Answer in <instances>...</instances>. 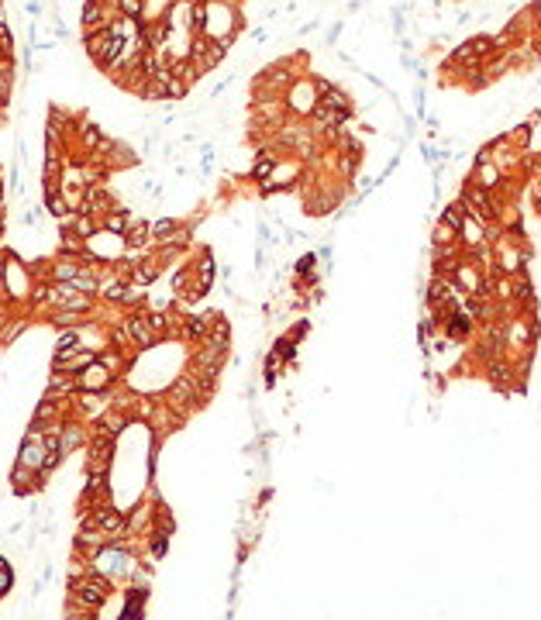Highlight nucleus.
<instances>
[{
	"mask_svg": "<svg viewBox=\"0 0 541 620\" xmlns=\"http://www.w3.org/2000/svg\"><path fill=\"white\" fill-rule=\"evenodd\" d=\"M317 100H321V93H317V86L314 80H293V86L283 93V104H287V111L293 114H300V118H307V114H314V107H317Z\"/></svg>",
	"mask_w": 541,
	"mask_h": 620,
	"instance_id": "obj_1",
	"label": "nucleus"
},
{
	"mask_svg": "<svg viewBox=\"0 0 541 620\" xmlns=\"http://www.w3.org/2000/svg\"><path fill=\"white\" fill-rule=\"evenodd\" d=\"M125 338L131 345H138V348H152L156 341H159V334L152 328V321H149V314H135V317H128L125 321Z\"/></svg>",
	"mask_w": 541,
	"mask_h": 620,
	"instance_id": "obj_2",
	"label": "nucleus"
},
{
	"mask_svg": "<svg viewBox=\"0 0 541 620\" xmlns=\"http://www.w3.org/2000/svg\"><path fill=\"white\" fill-rule=\"evenodd\" d=\"M111 379H114V372L107 369L100 359H97L93 366H86L83 372H76L80 390H90V393H107V390H111Z\"/></svg>",
	"mask_w": 541,
	"mask_h": 620,
	"instance_id": "obj_3",
	"label": "nucleus"
},
{
	"mask_svg": "<svg viewBox=\"0 0 541 620\" xmlns=\"http://www.w3.org/2000/svg\"><path fill=\"white\" fill-rule=\"evenodd\" d=\"M97 362V355L93 352H86V348H62V352H55V359H52V369H62V372H83L86 366H93Z\"/></svg>",
	"mask_w": 541,
	"mask_h": 620,
	"instance_id": "obj_4",
	"label": "nucleus"
},
{
	"mask_svg": "<svg viewBox=\"0 0 541 620\" xmlns=\"http://www.w3.org/2000/svg\"><path fill=\"white\" fill-rule=\"evenodd\" d=\"M296 179H300V165L296 163H276V169L269 172V179H262L259 186H262V193H273V190H290V186H296Z\"/></svg>",
	"mask_w": 541,
	"mask_h": 620,
	"instance_id": "obj_5",
	"label": "nucleus"
},
{
	"mask_svg": "<svg viewBox=\"0 0 541 620\" xmlns=\"http://www.w3.org/2000/svg\"><path fill=\"white\" fill-rule=\"evenodd\" d=\"M42 462H45V438L42 434H28L25 445H21V452H18V465L42 472Z\"/></svg>",
	"mask_w": 541,
	"mask_h": 620,
	"instance_id": "obj_6",
	"label": "nucleus"
},
{
	"mask_svg": "<svg viewBox=\"0 0 541 620\" xmlns=\"http://www.w3.org/2000/svg\"><path fill=\"white\" fill-rule=\"evenodd\" d=\"M128 424H131V413L121 411V407H114V411H104V413H100V427H97V431H104V434L118 438V434L125 431Z\"/></svg>",
	"mask_w": 541,
	"mask_h": 620,
	"instance_id": "obj_7",
	"label": "nucleus"
},
{
	"mask_svg": "<svg viewBox=\"0 0 541 620\" xmlns=\"http://www.w3.org/2000/svg\"><path fill=\"white\" fill-rule=\"evenodd\" d=\"M104 296L114 300V303H131V300H138V289L128 287V280H114V283L104 287Z\"/></svg>",
	"mask_w": 541,
	"mask_h": 620,
	"instance_id": "obj_8",
	"label": "nucleus"
},
{
	"mask_svg": "<svg viewBox=\"0 0 541 620\" xmlns=\"http://www.w3.org/2000/svg\"><path fill=\"white\" fill-rule=\"evenodd\" d=\"M276 169V159H273V149H262L259 152V159H255V165H252V179L255 183H262V179H269V172Z\"/></svg>",
	"mask_w": 541,
	"mask_h": 620,
	"instance_id": "obj_9",
	"label": "nucleus"
},
{
	"mask_svg": "<svg viewBox=\"0 0 541 620\" xmlns=\"http://www.w3.org/2000/svg\"><path fill=\"white\" fill-rule=\"evenodd\" d=\"M59 438H62V452L69 455L73 452V448H80V445H83V427H80V424H62V431H59Z\"/></svg>",
	"mask_w": 541,
	"mask_h": 620,
	"instance_id": "obj_10",
	"label": "nucleus"
},
{
	"mask_svg": "<svg viewBox=\"0 0 541 620\" xmlns=\"http://www.w3.org/2000/svg\"><path fill=\"white\" fill-rule=\"evenodd\" d=\"M210 321H214V314H210V317H190V321L183 324V334H186L190 341H204L210 334Z\"/></svg>",
	"mask_w": 541,
	"mask_h": 620,
	"instance_id": "obj_11",
	"label": "nucleus"
},
{
	"mask_svg": "<svg viewBox=\"0 0 541 620\" xmlns=\"http://www.w3.org/2000/svg\"><path fill=\"white\" fill-rule=\"evenodd\" d=\"M462 238H458V231L456 228H448V224H434V231H431V245L434 248H448V245H458Z\"/></svg>",
	"mask_w": 541,
	"mask_h": 620,
	"instance_id": "obj_12",
	"label": "nucleus"
},
{
	"mask_svg": "<svg viewBox=\"0 0 541 620\" xmlns=\"http://www.w3.org/2000/svg\"><path fill=\"white\" fill-rule=\"evenodd\" d=\"M152 235V224L149 221H131V228L125 231V242H128V248H135V245H142L145 238Z\"/></svg>",
	"mask_w": 541,
	"mask_h": 620,
	"instance_id": "obj_13",
	"label": "nucleus"
},
{
	"mask_svg": "<svg viewBox=\"0 0 541 620\" xmlns=\"http://www.w3.org/2000/svg\"><path fill=\"white\" fill-rule=\"evenodd\" d=\"M80 321H83V310L55 307V314H52V324H55V328H73V324H80Z\"/></svg>",
	"mask_w": 541,
	"mask_h": 620,
	"instance_id": "obj_14",
	"label": "nucleus"
},
{
	"mask_svg": "<svg viewBox=\"0 0 541 620\" xmlns=\"http://www.w3.org/2000/svg\"><path fill=\"white\" fill-rule=\"evenodd\" d=\"M73 287H76V289H83V293H90V296H93V293L100 289V283L93 280V273H86V269H80V273H76V280H73Z\"/></svg>",
	"mask_w": 541,
	"mask_h": 620,
	"instance_id": "obj_15",
	"label": "nucleus"
},
{
	"mask_svg": "<svg viewBox=\"0 0 541 620\" xmlns=\"http://www.w3.org/2000/svg\"><path fill=\"white\" fill-rule=\"evenodd\" d=\"M118 11H121L125 18H135V21L145 18V4H142V0H118Z\"/></svg>",
	"mask_w": 541,
	"mask_h": 620,
	"instance_id": "obj_16",
	"label": "nucleus"
},
{
	"mask_svg": "<svg viewBox=\"0 0 541 620\" xmlns=\"http://www.w3.org/2000/svg\"><path fill=\"white\" fill-rule=\"evenodd\" d=\"M80 341H83V338H80V331H76V328L62 331V334H59V341H55V348H59V352H62V348H80Z\"/></svg>",
	"mask_w": 541,
	"mask_h": 620,
	"instance_id": "obj_17",
	"label": "nucleus"
},
{
	"mask_svg": "<svg viewBox=\"0 0 541 620\" xmlns=\"http://www.w3.org/2000/svg\"><path fill=\"white\" fill-rule=\"evenodd\" d=\"M100 362H104V366H107L111 372H121V369H125V362H121V355H118V352H107V355H100Z\"/></svg>",
	"mask_w": 541,
	"mask_h": 620,
	"instance_id": "obj_18",
	"label": "nucleus"
},
{
	"mask_svg": "<svg viewBox=\"0 0 541 620\" xmlns=\"http://www.w3.org/2000/svg\"><path fill=\"white\" fill-rule=\"evenodd\" d=\"M152 555H156V558H163V555H166V535L152 537Z\"/></svg>",
	"mask_w": 541,
	"mask_h": 620,
	"instance_id": "obj_19",
	"label": "nucleus"
},
{
	"mask_svg": "<svg viewBox=\"0 0 541 620\" xmlns=\"http://www.w3.org/2000/svg\"><path fill=\"white\" fill-rule=\"evenodd\" d=\"M341 32H345V25H341V21H334L331 32H328V45H334V41L341 39Z\"/></svg>",
	"mask_w": 541,
	"mask_h": 620,
	"instance_id": "obj_20",
	"label": "nucleus"
}]
</instances>
